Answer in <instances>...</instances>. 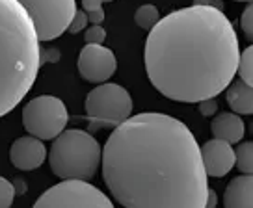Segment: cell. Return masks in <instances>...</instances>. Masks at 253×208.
<instances>
[{
  "label": "cell",
  "mask_w": 253,
  "mask_h": 208,
  "mask_svg": "<svg viewBox=\"0 0 253 208\" xmlns=\"http://www.w3.org/2000/svg\"><path fill=\"white\" fill-rule=\"evenodd\" d=\"M103 178L125 208H205L201 147L182 121L157 112L128 117L103 147Z\"/></svg>",
  "instance_id": "cell-1"
},
{
  "label": "cell",
  "mask_w": 253,
  "mask_h": 208,
  "mask_svg": "<svg viewBox=\"0 0 253 208\" xmlns=\"http://www.w3.org/2000/svg\"><path fill=\"white\" fill-rule=\"evenodd\" d=\"M143 56L158 93L179 103H201L229 88L238 72L240 48L223 11L194 4L151 28Z\"/></svg>",
  "instance_id": "cell-2"
},
{
  "label": "cell",
  "mask_w": 253,
  "mask_h": 208,
  "mask_svg": "<svg viewBox=\"0 0 253 208\" xmlns=\"http://www.w3.org/2000/svg\"><path fill=\"white\" fill-rule=\"evenodd\" d=\"M34 21L19 0H0V117L28 95L41 67Z\"/></svg>",
  "instance_id": "cell-3"
},
{
  "label": "cell",
  "mask_w": 253,
  "mask_h": 208,
  "mask_svg": "<svg viewBox=\"0 0 253 208\" xmlns=\"http://www.w3.org/2000/svg\"><path fill=\"white\" fill-rule=\"evenodd\" d=\"M48 162L52 173L63 180H87L103 164V149L89 132L71 128L54 139Z\"/></svg>",
  "instance_id": "cell-4"
},
{
  "label": "cell",
  "mask_w": 253,
  "mask_h": 208,
  "mask_svg": "<svg viewBox=\"0 0 253 208\" xmlns=\"http://www.w3.org/2000/svg\"><path fill=\"white\" fill-rule=\"evenodd\" d=\"M69 121L65 104L52 95L32 99L23 110V125L30 136L40 139H56Z\"/></svg>",
  "instance_id": "cell-5"
},
{
  "label": "cell",
  "mask_w": 253,
  "mask_h": 208,
  "mask_svg": "<svg viewBox=\"0 0 253 208\" xmlns=\"http://www.w3.org/2000/svg\"><path fill=\"white\" fill-rule=\"evenodd\" d=\"M32 208H114V205L87 180H62L41 193Z\"/></svg>",
  "instance_id": "cell-6"
},
{
  "label": "cell",
  "mask_w": 253,
  "mask_h": 208,
  "mask_svg": "<svg viewBox=\"0 0 253 208\" xmlns=\"http://www.w3.org/2000/svg\"><path fill=\"white\" fill-rule=\"evenodd\" d=\"M87 117L101 125L118 127L132 113V99L123 86L104 82L86 97Z\"/></svg>",
  "instance_id": "cell-7"
},
{
  "label": "cell",
  "mask_w": 253,
  "mask_h": 208,
  "mask_svg": "<svg viewBox=\"0 0 253 208\" xmlns=\"http://www.w3.org/2000/svg\"><path fill=\"white\" fill-rule=\"evenodd\" d=\"M34 21L40 41H52L69 30L77 15L75 0H19Z\"/></svg>",
  "instance_id": "cell-8"
},
{
  "label": "cell",
  "mask_w": 253,
  "mask_h": 208,
  "mask_svg": "<svg viewBox=\"0 0 253 208\" xmlns=\"http://www.w3.org/2000/svg\"><path fill=\"white\" fill-rule=\"evenodd\" d=\"M118 69V60L110 48L103 45H86L79 54V72L91 84H104Z\"/></svg>",
  "instance_id": "cell-9"
},
{
  "label": "cell",
  "mask_w": 253,
  "mask_h": 208,
  "mask_svg": "<svg viewBox=\"0 0 253 208\" xmlns=\"http://www.w3.org/2000/svg\"><path fill=\"white\" fill-rule=\"evenodd\" d=\"M201 158L205 164L207 175L225 176L231 169L237 166V151L231 143L214 138L201 147Z\"/></svg>",
  "instance_id": "cell-10"
},
{
  "label": "cell",
  "mask_w": 253,
  "mask_h": 208,
  "mask_svg": "<svg viewBox=\"0 0 253 208\" xmlns=\"http://www.w3.org/2000/svg\"><path fill=\"white\" fill-rule=\"evenodd\" d=\"M45 156H47V149L43 145V139L36 136L19 138L13 141L11 151H9L11 164L17 169H23V171L38 169L45 162Z\"/></svg>",
  "instance_id": "cell-11"
},
{
  "label": "cell",
  "mask_w": 253,
  "mask_h": 208,
  "mask_svg": "<svg viewBox=\"0 0 253 208\" xmlns=\"http://www.w3.org/2000/svg\"><path fill=\"white\" fill-rule=\"evenodd\" d=\"M225 208H253V175L233 178L223 193Z\"/></svg>",
  "instance_id": "cell-12"
},
{
  "label": "cell",
  "mask_w": 253,
  "mask_h": 208,
  "mask_svg": "<svg viewBox=\"0 0 253 208\" xmlns=\"http://www.w3.org/2000/svg\"><path fill=\"white\" fill-rule=\"evenodd\" d=\"M214 138L223 139L227 143H238L244 136V121L240 119L238 113H220L211 123Z\"/></svg>",
  "instance_id": "cell-13"
},
{
  "label": "cell",
  "mask_w": 253,
  "mask_h": 208,
  "mask_svg": "<svg viewBox=\"0 0 253 208\" xmlns=\"http://www.w3.org/2000/svg\"><path fill=\"white\" fill-rule=\"evenodd\" d=\"M225 97L235 113H240V115L253 113V86L246 84L242 78L231 82Z\"/></svg>",
  "instance_id": "cell-14"
},
{
  "label": "cell",
  "mask_w": 253,
  "mask_h": 208,
  "mask_svg": "<svg viewBox=\"0 0 253 208\" xmlns=\"http://www.w3.org/2000/svg\"><path fill=\"white\" fill-rule=\"evenodd\" d=\"M134 21L140 28L151 30V28H155L157 23L160 21V13H158V9L155 8L153 4H143V6H140V8L136 9Z\"/></svg>",
  "instance_id": "cell-15"
},
{
  "label": "cell",
  "mask_w": 253,
  "mask_h": 208,
  "mask_svg": "<svg viewBox=\"0 0 253 208\" xmlns=\"http://www.w3.org/2000/svg\"><path fill=\"white\" fill-rule=\"evenodd\" d=\"M237 151V168L244 175H253V141L240 143Z\"/></svg>",
  "instance_id": "cell-16"
},
{
  "label": "cell",
  "mask_w": 253,
  "mask_h": 208,
  "mask_svg": "<svg viewBox=\"0 0 253 208\" xmlns=\"http://www.w3.org/2000/svg\"><path fill=\"white\" fill-rule=\"evenodd\" d=\"M238 74H240V78H242L246 84L253 86V45H250V47L240 54Z\"/></svg>",
  "instance_id": "cell-17"
},
{
  "label": "cell",
  "mask_w": 253,
  "mask_h": 208,
  "mask_svg": "<svg viewBox=\"0 0 253 208\" xmlns=\"http://www.w3.org/2000/svg\"><path fill=\"white\" fill-rule=\"evenodd\" d=\"M15 188L13 182H9L8 178L0 176V208H9L15 199Z\"/></svg>",
  "instance_id": "cell-18"
},
{
  "label": "cell",
  "mask_w": 253,
  "mask_h": 208,
  "mask_svg": "<svg viewBox=\"0 0 253 208\" xmlns=\"http://www.w3.org/2000/svg\"><path fill=\"white\" fill-rule=\"evenodd\" d=\"M84 39L87 45H103L106 39V30L101 24H91L84 34Z\"/></svg>",
  "instance_id": "cell-19"
},
{
  "label": "cell",
  "mask_w": 253,
  "mask_h": 208,
  "mask_svg": "<svg viewBox=\"0 0 253 208\" xmlns=\"http://www.w3.org/2000/svg\"><path fill=\"white\" fill-rule=\"evenodd\" d=\"M240 26L244 30V35L248 39H253V2L246 6L244 13L240 17Z\"/></svg>",
  "instance_id": "cell-20"
},
{
  "label": "cell",
  "mask_w": 253,
  "mask_h": 208,
  "mask_svg": "<svg viewBox=\"0 0 253 208\" xmlns=\"http://www.w3.org/2000/svg\"><path fill=\"white\" fill-rule=\"evenodd\" d=\"M87 23H89L87 13L84 11V9H79V11H77V15L73 17V21H71V24H69V30H67V32H71V34L82 32V30L87 26Z\"/></svg>",
  "instance_id": "cell-21"
},
{
  "label": "cell",
  "mask_w": 253,
  "mask_h": 208,
  "mask_svg": "<svg viewBox=\"0 0 253 208\" xmlns=\"http://www.w3.org/2000/svg\"><path fill=\"white\" fill-rule=\"evenodd\" d=\"M198 104H199V112H201V115H205V117L214 115L216 110H218V104H216L214 99H205V101H201Z\"/></svg>",
  "instance_id": "cell-22"
},
{
  "label": "cell",
  "mask_w": 253,
  "mask_h": 208,
  "mask_svg": "<svg viewBox=\"0 0 253 208\" xmlns=\"http://www.w3.org/2000/svg\"><path fill=\"white\" fill-rule=\"evenodd\" d=\"M103 8V0H82V9L89 13V11H95V9Z\"/></svg>",
  "instance_id": "cell-23"
},
{
  "label": "cell",
  "mask_w": 253,
  "mask_h": 208,
  "mask_svg": "<svg viewBox=\"0 0 253 208\" xmlns=\"http://www.w3.org/2000/svg\"><path fill=\"white\" fill-rule=\"evenodd\" d=\"M196 6H209V8H216L223 11V2L221 0H194Z\"/></svg>",
  "instance_id": "cell-24"
},
{
  "label": "cell",
  "mask_w": 253,
  "mask_h": 208,
  "mask_svg": "<svg viewBox=\"0 0 253 208\" xmlns=\"http://www.w3.org/2000/svg\"><path fill=\"white\" fill-rule=\"evenodd\" d=\"M87 17H89V23L91 24H101L104 21V9H95V11H89L87 13Z\"/></svg>",
  "instance_id": "cell-25"
},
{
  "label": "cell",
  "mask_w": 253,
  "mask_h": 208,
  "mask_svg": "<svg viewBox=\"0 0 253 208\" xmlns=\"http://www.w3.org/2000/svg\"><path fill=\"white\" fill-rule=\"evenodd\" d=\"M216 203H218V197H216V192H214V190H209V195H207L205 208H216Z\"/></svg>",
  "instance_id": "cell-26"
},
{
  "label": "cell",
  "mask_w": 253,
  "mask_h": 208,
  "mask_svg": "<svg viewBox=\"0 0 253 208\" xmlns=\"http://www.w3.org/2000/svg\"><path fill=\"white\" fill-rule=\"evenodd\" d=\"M45 58H47L48 62H58V50H47V52L41 50V64H43Z\"/></svg>",
  "instance_id": "cell-27"
},
{
  "label": "cell",
  "mask_w": 253,
  "mask_h": 208,
  "mask_svg": "<svg viewBox=\"0 0 253 208\" xmlns=\"http://www.w3.org/2000/svg\"><path fill=\"white\" fill-rule=\"evenodd\" d=\"M13 188H15L17 195H23V193H26V182H24L23 178H17L15 182H13Z\"/></svg>",
  "instance_id": "cell-28"
},
{
  "label": "cell",
  "mask_w": 253,
  "mask_h": 208,
  "mask_svg": "<svg viewBox=\"0 0 253 208\" xmlns=\"http://www.w3.org/2000/svg\"><path fill=\"white\" fill-rule=\"evenodd\" d=\"M237 2H253V0H237Z\"/></svg>",
  "instance_id": "cell-29"
},
{
  "label": "cell",
  "mask_w": 253,
  "mask_h": 208,
  "mask_svg": "<svg viewBox=\"0 0 253 208\" xmlns=\"http://www.w3.org/2000/svg\"><path fill=\"white\" fill-rule=\"evenodd\" d=\"M103 2H112V0H103Z\"/></svg>",
  "instance_id": "cell-30"
},
{
  "label": "cell",
  "mask_w": 253,
  "mask_h": 208,
  "mask_svg": "<svg viewBox=\"0 0 253 208\" xmlns=\"http://www.w3.org/2000/svg\"><path fill=\"white\" fill-rule=\"evenodd\" d=\"M252 130H253V123H252Z\"/></svg>",
  "instance_id": "cell-31"
}]
</instances>
